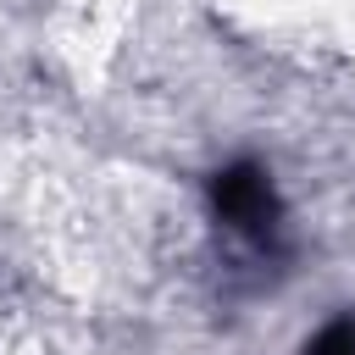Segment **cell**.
Returning a JSON list of instances; mask_svg holds the SVG:
<instances>
[{
    "label": "cell",
    "mask_w": 355,
    "mask_h": 355,
    "mask_svg": "<svg viewBox=\"0 0 355 355\" xmlns=\"http://www.w3.org/2000/svg\"><path fill=\"white\" fill-rule=\"evenodd\" d=\"M211 211L250 250H261V255L283 250V200H277V183L261 161H227L211 178Z\"/></svg>",
    "instance_id": "obj_1"
},
{
    "label": "cell",
    "mask_w": 355,
    "mask_h": 355,
    "mask_svg": "<svg viewBox=\"0 0 355 355\" xmlns=\"http://www.w3.org/2000/svg\"><path fill=\"white\" fill-rule=\"evenodd\" d=\"M300 355H355V316H349V311H344V316H333V322H327V327H322Z\"/></svg>",
    "instance_id": "obj_2"
}]
</instances>
